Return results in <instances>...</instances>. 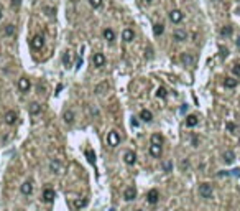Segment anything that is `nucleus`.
Wrapping results in <instances>:
<instances>
[{
    "label": "nucleus",
    "instance_id": "nucleus-9",
    "mask_svg": "<svg viewBox=\"0 0 240 211\" xmlns=\"http://www.w3.org/2000/svg\"><path fill=\"white\" fill-rule=\"evenodd\" d=\"M124 198H125L127 201L135 200V198H137V190H135L133 186H128V188L124 191Z\"/></svg>",
    "mask_w": 240,
    "mask_h": 211
},
{
    "label": "nucleus",
    "instance_id": "nucleus-6",
    "mask_svg": "<svg viewBox=\"0 0 240 211\" xmlns=\"http://www.w3.org/2000/svg\"><path fill=\"white\" fill-rule=\"evenodd\" d=\"M43 45H45V38H43V35H35L31 38V48H35V50H41Z\"/></svg>",
    "mask_w": 240,
    "mask_h": 211
},
{
    "label": "nucleus",
    "instance_id": "nucleus-10",
    "mask_svg": "<svg viewBox=\"0 0 240 211\" xmlns=\"http://www.w3.org/2000/svg\"><path fill=\"white\" fill-rule=\"evenodd\" d=\"M146 200H148V203H150V204L158 203V200H160V193L156 191V190H150L148 195H146Z\"/></svg>",
    "mask_w": 240,
    "mask_h": 211
},
{
    "label": "nucleus",
    "instance_id": "nucleus-31",
    "mask_svg": "<svg viewBox=\"0 0 240 211\" xmlns=\"http://www.w3.org/2000/svg\"><path fill=\"white\" fill-rule=\"evenodd\" d=\"M86 157H87V160L91 162V163H95V154L91 150V149H87V150H86Z\"/></svg>",
    "mask_w": 240,
    "mask_h": 211
},
{
    "label": "nucleus",
    "instance_id": "nucleus-24",
    "mask_svg": "<svg viewBox=\"0 0 240 211\" xmlns=\"http://www.w3.org/2000/svg\"><path fill=\"white\" fill-rule=\"evenodd\" d=\"M163 32H165V25H163V23H155V25H153V33H155V36L163 35Z\"/></svg>",
    "mask_w": 240,
    "mask_h": 211
},
{
    "label": "nucleus",
    "instance_id": "nucleus-48",
    "mask_svg": "<svg viewBox=\"0 0 240 211\" xmlns=\"http://www.w3.org/2000/svg\"><path fill=\"white\" fill-rule=\"evenodd\" d=\"M20 211H23V210H20Z\"/></svg>",
    "mask_w": 240,
    "mask_h": 211
},
{
    "label": "nucleus",
    "instance_id": "nucleus-35",
    "mask_svg": "<svg viewBox=\"0 0 240 211\" xmlns=\"http://www.w3.org/2000/svg\"><path fill=\"white\" fill-rule=\"evenodd\" d=\"M89 4H91V7H94V8H99L100 5H102V0H89Z\"/></svg>",
    "mask_w": 240,
    "mask_h": 211
},
{
    "label": "nucleus",
    "instance_id": "nucleus-20",
    "mask_svg": "<svg viewBox=\"0 0 240 211\" xmlns=\"http://www.w3.org/2000/svg\"><path fill=\"white\" fill-rule=\"evenodd\" d=\"M102 35H104V38H105L107 41H110V43H112L113 40H115V33H113V30H112V28H105Z\"/></svg>",
    "mask_w": 240,
    "mask_h": 211
},
{
    "label": "nucleus",
    "instance_id": "nucleus-8",
    "mask_svg": "<svg viewBox=\"0 0 240 211\" xmlns=\"http://www.w3.org/2000/svg\"><path fill=\"white\" fill-rule=\"evenodd\" d=\"M173 40L174 41H186L187 40V33L184 32V30H174L173 32Z\"/></svg>",
    "mask_w": 240,
    "mask_h": 211
},
{
    "label": "nucleus",
    "instance_id": "nucleus-34",
    "mask_svg": "<svg viewBox=\"0 0 240 211\" xmlns=\"http://www.w3.org/2000/svg\"><path fill=\"white\" fill-rule=\"evenodd\" d=\"M225 129L229 130V132H237V125L233 124V122H227V124H225Z\"/></svg>",
    "mask_w": 240,
    "mask_h": 211
},
{
    "label": "nucleus",
    "instance_id": "nucleus-12",
    "mask_svg": "<svg viewBox=\"0 0 240 211\" xmlns=\"http://www.w3.org/2000/svg\"><path fill=\"white\" fill-rule=\"evenodd\" d=\"M135 38V33H133V30L132 28H125L124 32H122V40H124V41H132V40Z\"/></svg>",
    "mask_w": 240,
    "mask_h": 211
},
{
    "label": "nucleus",
    "instance_id": "nucleus-36",
    "mask_svg": "<svg viewBox=\"0 0 240 211\" xmlns=\"http://www.w3.org/2000/svg\"><path fill=\"white\" fill-rule=\"evenodd\" d=\"M163 168H165V172H171V170H173V162H165V163H163Z\"/></svg>",
    "mask_w": 240,
    "mask_h": 211
},
{
    "label": "nucleus",
    "instance_id": "nucleus-19",
    "mask_svg": "<svg viewBox=\"0 0 240 211\" xmlns=\"http://www.w3.org/2000/svg\"><path fill=\"white\" fill-rule=\"evenodd\" d=\"M233 160H235V154H233L232 150H225V152H224V162H225L227 165H230Z\"/></svg>",
    "mask_w": 240,
    "mask_h": 211
},
{
    "label": "nucleus",
    "instance_id": "nucleus-18",
    "mask_svg": "<svg viewBox=\"0 0 240 211\" xmlns=\"http://www.w3.org/2000/svg\"><path fill=\"white\" fill-rule=\"evenodd\" d=\"M31 191H33V183L30 182H25L23 185H21V193L23 195H31Z\"/></svg>",
    "mask_w": 240,
    "mask_h": 211
},
{
    "label": "nucleus",
    "instance_id": "nucleus-39",
    "mask_svg": "<svg viewBox=\"0 0 240 211\" xmlns=\"http://www.w3.org/2000/svg\"><path fill=\"white\" fill-rule=\"evenodd\" d=\"M45 12H48V15H50V17H51L53 13H56V10H54V8H50V7H46Z\"/></svg>",
    "mask_w": 240,
    "mask_h": 211
},
{
    "label": "nucleus",
    "instance_id": "nucleus-40",
    "mask_svg": "<svg viewBox=\"0 0 240 211\" xmlns=\"http://www.w3.org/2000/svg\"><path fill=\"white\" fill-rule=\"evenodd\" d=\"M81 66H82V58H78V61H76V68H81Z\"/></svg>",
    "mask_w": 240,
    "mask_h": 211
},
{
    "label": "nucleus",
    "instance_id": "nucleus-37",
    "mask_svg": "<svg viewBox=\"0 0 240 211\" xmlns=\"http://www.w3.org/2000/svg\"><path fill=\"white\" fill-rule=\"evenodd\" d=\"M232 73H233V74H235V76H239V78H240V63H239V65H233V68H232Z\"/></svg>",
    "mask_w": 240,
    "mask_h": 211
},
{
    "label": "nucleus",
    "instance_id": "nucleus-7",
    "mask_svg": "<svg viewBox=\"0 0 240 211\" xmlns=\"http://www.w3.org/2000/svg\"><path fill=\"white\" fill-rule=\"evenodd\" d=\"M183 18H184V15H183L181 10H171L170 12V20L173 23H181L183 22Z\"/></svg>",
    "mask_w": 240,
    "mask_h": 211
},
{
    "label": "nucleus",
    "instance_id": "nucleus-3",
    "mask_svg": "<svg viewBox=\"0 0 240 211\" xmlns=\"http://www.w3.org/2000/svg\"><path fill=\"white\" fill-rule=\"evenodd\" d=\"M181 63H183L184 66H194V63H196V56L192 53H183L181 54Z\"/></svg>",
    "mask_w": 240,
    "mask_h": 211
},
{
    "label": "nucleus",
    "instance_id": "nucleus-2",
    "mask_svg": "<svg viewBox=\"0 0 240 211\" xmlns=\"http://www.w3.org/2000/svg\"><path fill=\"white\" fill-rule=\"evenodd\" d=\"M107 143H109L110 147H117L120 143V135L117 130H110L109 134H107Z\"/></svg>",
    "mask_w": 240,
    "mask_h": 211
},
{
    "label": "nucleus",
    "instance_id": "nucleus-32",
    "mask_svg": "<svg viewBox=\"0 0 240 211\" xmlns=\"http://www.w3.org/2000/svg\"><path fill=\"white\" fill-rule=\"evenodd\" d=\"M74 206L78 208V210H81V208L87 206V200H76L74 201Z\"/></svg>",
    "mask_w": 240,
    "mask_h": 211
},
{
    "label": "nucleus",
    "instance_id": "nucleus-16",
    "mask_svg": "<svg viewBox=\"0 0 240 211\" xmlns=\"http://www.w3.org/2000/svg\"><path fill=\"white\" fill-rule=\"evenodd\" d=\"M150 154H151L153 157L160 158V157H161V145H155V143H151V145H150Z\"/></svg>",
    "mask_w": 240,
    "mask_h": 211
},
{
    "label": "nucleus",
    "instance_id": "nucleus-44",
    "mask_svg": "<svg viewBox=\"0 0 240 211\" xmlns=\"http://www.w3.org/2000/svg\"><path fill=\"white\" fill-rule=\"evenodd\" d=\"M235 45H237V48H239V50H240V36H239V38H237V41H235Z\"/></svg>",
    "mask_w": 240,
    "mask_h": 211
},
{
    "label": "nucleus",
    "instance_id": "nucleus-28",
    "mask_svg": "<svg viewBox=\"0 0 240 211\" xmlns=\"http://www.w3.org/2000/svg\"><path fill=\"white\" fill-rule=\"evenodd\" d=\"M151 143H155V145H161V143H163V135H160V134H153V135H151Z\"/></svg>",
    "mask_w": 240,
    "mask_h": 211
},
{
    "label": "nucleus",
    "instance_id": "nucleus-14",
    "mask_svg": "<svg viewBox=\"0 0 240 211\" xmlns=\"http://www.w3.org/2000/svg\"><path fill=\"white\" fill-rule=\"evenodd\" d=\"M140 119H141L143 122H151V121H153L151 111H148V109H143V111L140 112Z\"/></svg>",
    "mask_w": 240,
    "mask_h": 211
},
{
    "label": "nucleus",
    "instance_id": "nucleus-38",
    "mask_svg": "<svg viewBox=\"0 0 240 211\" xmlns=\"http://www.w3.org/2000/svg\"><path fill=\"white\" fill-rule=\"evenodd\" d=\"M20 5H21V0H12V7H20Z\"/></svg>",
    "mask_w": 240,
    "mask_h": 211
},
{
    "label": "nucleus",
    "instance_id": "nucleus-47",
    "mask_svg": "<svg viewBox=\"0 0 240 211\" xmlns=\"http://www.w3.org/2000/svg\"><path fill=\"white\" fill-rule=\"evenodd\" d=\"M137 211H143V210H137Z\"/></svg>",
    "mask_w": 240,
    "mask_h": 211
},
{
    "label": "nucleus",
    "instance_id": "nucleus-42",
    "mask_svg": "<svg viewBox=\"0 0 240 211\" xmlns=\"http://www.w3.org/2000/svg\"><path fill=\"white\" fill-rule=\"evenodd\" d=\"M132 127H138V121L135 117H132Z\"/></svg>",
    "mask_w": 240,
    "mask_h": 211
},
{
    "label": "nucleus",
    "instance_id": "nucleus-23",
    "mask_svg": "<svg viewBox=\"0 0 240 211\" xmlns=\"http://www.w3.org/2000/svg\"><path fill=\"white\" fill-rule=\"evenodd\" d=\"M217 175L219 176H240V170L235 168V170H230V172H219Z\"/></svg>",
    "mask_w": 240,
    "mask_h": 211
},
{
    "label": "nucleus",
    "instance_id": "nucleus-27",
    "mask_svg": "<svg viewBox=\"0 0 240 211\" xmlns=\"http://www.w3.org/2000/svg\"><path fill=\"white\" fill-rule=\"evenodd\" d=\"M64 122H66V124H72V122H74V112L72 111L64 112Z\"/></svg>",
    "mask_w": 240,
    "mask_h": 211
},
{
    "label": "nucleus",
    "instance_id": "nucleus-46",
    "mask_svg": "<svg viewBox=\"0 0 240 211\" xmlns=\"http://www.w3.org/2000/svg\"><path fill=\"white\" fill-rule=\"evenodd\" d=\"M110 211H115V210H113V208H112V210H110Z\"/></svg>",
    "mask_w": 240,
    "mask_h": 211
},
{
    "label": "nucleus",
    "instance_id": "nucleus-11",
    "mask_svg": "<svg viewBox=\"0 0 240 211\" xmlns=\"http://www.w3.org/2000/svg\"><path fill=\"white\" fill-rule=\"evenodd\" d=\"M124 160H125V163L127 165H133L135 162H137V155H135V152H125V155H124Z\"/></svg>",
    "mask_w": 240,
    "mask_h": 211
},
{
    "label": "nucleus",
    "instance_id": "nucleus-26",
    "mask_svg": "<svg viewBox=\"0 0 240 211\" xmlns=\"http://www.w3.org/2000/svg\"><path fill=\"white\" fill-rule=\"evenodd\" d=\"M4 33L7 36H15V26L12 25V23H8V25L4 26Z\"/></svg>",
    "mask_w": 240,
    "mask_h": 211
},
{
    "label": "nucleus",
    "instance_id": "nucleus-17",
    "mask_svg": "<svg viewBox=\"0 0 240 211\" xmlns=\"http://www.w3.org/2000/svg\"><path fill=\"white\" fill-rule=\"evenodd\" d=\"M198 122H199V119H198V115H194V114H191V115L186 117V125L187 127H196Z\"/></svg>",
    "mask_w": 240,
    "mask_h": 211
},
{
    "label": "nucleus",
    "instance_id": "nucleus-33",
    "mask_svg": "<svg viewBox=\"0 0 240 211\" xmlns=\"http://www.w3.org/2000/svg\"><path fill=\"white\" fill-rule=\"evenodd\" d=\"M63 63H64V66H71V53L63 54Z\"/></svg>",
    "mask_w": 240,
    "mask_h": 211
},
{
    "label": "nucleus",
    "instance_id": "nucleus-13",
    "mask_svg": "<svg viewBox=\"0 0 240 211\" xmlns=\"http://www.w3.org/2000/svg\"><path fill=\"white\" fill-rule=\"evenodd\" d=\"M43 200L46 201V203H51V201L54 200V191L51 188H46L45 191H43Z\"/></svg>",
    "mask_w": 240,
    "mask_h": 211
},
{
    "label": "nucleus",
    "instance_id": "nucleus-29",
    "mask_svg": "<svg viewBox=\"0 0 240 211\" xmlns=\"http://www.w3.org/2000/svg\"><path fill=\"white\" fill-rule=\"evenodd\" d=\"M168 96V91H166V87H158L156 89V97H160V99H165V97Z\"/></svg>",
    "mask_w": 240,
    "mask_h": 211
},
{
    "label": "nucleus",
    "instance_id": "nucleus-30",
    "mask_svg": "<svg viewBox=\"0 0 240 211\" xmlns=\"http://www.w3.org/2000/svg\"><path fill=\"white\" fill-rule=\"evenodd\" d=\"M237 79H233V78H225V82H224V84H225V87H230V89H232V87H235L237 86Z\"/></svg>",
    "mask_w": 240,
    "mask_h": 211
},
{
    "label": "nucleus",
    "instance_id": "nucleus-22",
    "mask_svg": "<svg viewBox=\"0 0 240 211\" xmlns=\"http://www.w3.org/2000/svg\"><path fill=\"white\" fill-rule=\"evenodd\" d=\"M28 109H30V114H33V115H36V114H40V112H41V106H40L38 102H31Z\"/></svg>",
    "mask_w": 240,
    "mask_h": 211
},
{
    "label": "nucleus",
    "instance_id": "nucleus-5",
    "mask_svg": "<svg viewBox=\"0 0 240 211\" xmlns=\"http://www.w3.org/2000/svg\"><path fill=\"white\" fill-rule=\"evenodd\" d=\"M30 87H31V82H30L28 78H20L18 79V89H20L21 93H28Z\"/></svg>",
    "mask_w": 240,
    "mask_h": 211
},
{
    "label": "nucleus",
    "instance_id": "nucleus-15",
    "mask_svg": "<svg viewBox=\"0 0 240 211\" xmlns=\"http://www.w3.org/2000/svg\"><path fill=\"white\" fill-rule=\"evenodd\" d=\"M4 119H5V122H7L8 125H13L15 122H17V114H15L13 111H8L7 114H5Z\"/></svg>",
    "mask_w": 240,
    "mask_h": 211
},
{
    "label": "nucleus",
    "instance_id": "nucleus-45",
    "mask_svg": "<svg viewBox=\"0 0 240 211\" xmlns=\"http://www.w3.org/2000/svg\"><path fill=\"white\" fill-rule=\"evenodd\" d=\"M145 2H146V4H150V2H153V0H145Z\"/></svg>",
    "mask_w": 240,
    "mask_h": 211
},
{
    "label": "nucleus",
    "instance_id": "nucleus-25",
    "mask_svg": "<svg viewBox=\"0 0 240 211\" xmlns=\"http://www.w3.org/2000/svg\"><path fill=\"white\" fill-rule=\"evenodd\" d=\"M230 35H232V26H230V25L222 26V28H220V36H222V38H229Z\"/></svg>",
    "mask_w": 240,
    "mask_h": 211
},
{
    "label": "nucleus",
    "instance_id": "nucleus-4",
    "mask_svg": "<svg viewBox=\"0 0 240 211\" xmlns=\"http://www.w3.org/2000/svg\"><path fill=\"white\" fill-rule=\"evenodd\" d=\"M92 65H94L95 68H102V66L105 65V56H104L102 53H94V56H92Z\"/></svg>",
    "mask_w": 240,
    "mask_h": 211
},
{
    "label": "nucleus",
    "instance_id": "nucleus-43",
    "mask_svg": "<svg viewBox=\"0 0 240 211\" xmlns=\"http://www.w3.org/2000/svg\"><path fill=\"white\" fill-rule=\"evenodd\" d=\"M187 107H189V106H187V104H184L183 107H181V112H183V114H184V112H186V111H187Z\"/></svg>",
    "mask_w": 240,
    "mask_h": 211
},
{
    "label": "nucleus",
    "instance_id": "nucleus-41",
    "mask_svg": "<svg viewBox=\"0 0 240 211\" xmlns=\"http://www.w3.org/2000/svg\"><path fill=\"white\" fill-rule=\"evenodd\" d=\"M187 167H189L187 160H183V162H181V168H183V170H184V168H187Z\"/></svg>",
    "mask_w": 240,
    "mask_h": 211
},
{
    "label": "nucleus",
    "instance_id": "nucleus-21",
    "mask_svg": "<svg viewBox=\"0 0 240 211\" xmlns=\"http://www.w3.org/2000/svg\"><path fill=\"white\" fill-rule=\"evenodd\" d=\"M50 170L53 173H61V163L58 160H51L50 162Z\"/></svg>",
    "mask_w": 240,
    "mask_h": 211
},
{
    "label": "nucleus",
    "instance_id": "nucleus-1",
    "mask_svg": "<svg viewBox=\"0 0 240 211\" xmlns=\"http://www.w3.org/2000/svg\"><path fill=\"white\" fill-rule=\"evenodd\" d=\"M199 196L204 200H211L212 198V185L209 183H201L199 185Z\"/></svg>",
    "mask_w": 240,
    "mask_h": 211
}]
</instances>
